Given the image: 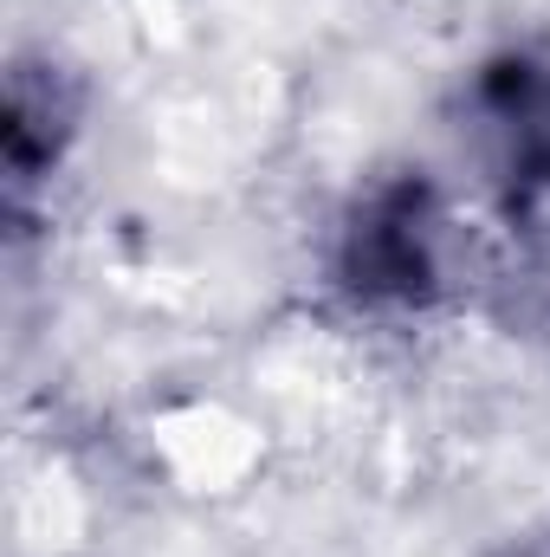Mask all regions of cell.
<instances>
[{
  "label": "cell",
  "mask_w": 550,
  "mask_h": 557,
  "mask_svg": "<svg viewBox=\"0 0 550 557\" xmlns=\"http://www.w3.org/2000/svg\"><path fill=\"white\" fill-rule=\"evenodd\" d=\"M343 285L376 305H421L440 285V208L421 182H389L350 214Z\"/></svg>",
  "instance_id": "1"
},
{
  "label": "cell",
  "mask_w": 550,
  "mask_h": 557,
  "mask_svg": "<svg viewBox=\"0 0 550 557\" xmlns=\"http://www.w3.org/2000/svg\"><path fill=\"white\" fill-rule=\"evenodd\" d=\"M473 131L512 201H532L550 188V59L532 46H512L479 65L473 78Z\"/></svg>",
  "instance_id": "2"
}]
</instances>
